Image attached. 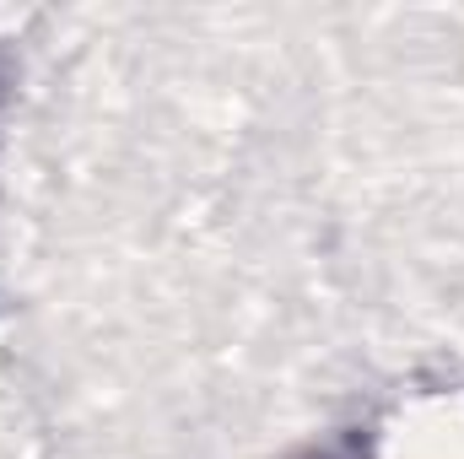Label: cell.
Masks as SVG:
<instances>
[{"label":"cell","instance_id":"1","mask_svg":"<svg viewBox=\"0 0 464 459\" xmlns=\"http://www.w3.org/2000/svg\"><path fill=\"white\" fill-rule=\"evenodd\" d=\"M308 459H324V454H308Z\"/></svg>","mask_w":464,"mask_h":459}]
</instances>
